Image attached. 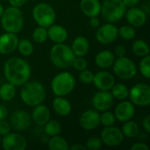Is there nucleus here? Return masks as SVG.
Segmentation results:
<instances>
[{"instance_id": "obj_4", "label": "nucleus", "mask_w": 150, "mask_h": 150, "mask_svg": "<svg viewBox=\"0 0 150 150\" xmlns=\"http://www.w3.org/2000/svg\"><path fill=\"white\" fill-rule=\"evenodd\" d=\"M0 19L1 25L5 32L18 33L23 28L24 17L21 10L18 7L10 6L4 10Z\"/></svg>"}, {"instance_id": "obj_1", "label": "nucleus", "mask_w": 150, "mask_h": 150, "mask_svg": "<svg viewBox=\"0 0 150 150\" xmlns=\"http://www.w3.org/2000/svg\"><path fill=\"white\" fill-rule=\"evenodd\" d=\"M4 73L8 83L18 87L29 81L31 76V67L25 60L13 56L5 62Z\"/></svg>"}, {"instance_id": "obj_5", "label": "nucleus", "mask_w": 150, "mask_h": 150, "mask_svg": "<svg viewBox=\"0 0 150 150\" xmlns=\"http://www.w3.org/2000/svg\"><path fill=\"white\" fill-rule=\"evenodd\" d=\"M76 86V79L69 72H61L51 81V90L55 96L65 97L70 94Z\"/></svg>"}, {"instance_id": "obj_28", "label": "nucleus", "mask_w": 150, "mask_h": 150, "mask_svg": "<svg viewBox=\"0 0 150 150\" xmlns=\"http://www.w3.org/2000/svg\"><path fill=\"white\" fill-rule=\"evenodd\" d=\"M16 91V86L10 83H5L0 87V99L8 102L15 97Z\"/></svg>"}, {"instance_id": "obj_26", "label": "nucleus", "mask_w": 150, "mask_h": 150, "mask_svg": "<svg viewBox=\"0 0 150 150\" xmlns=\"http://www.w3.org/2000/svg\"><path fill=\"white\" fill-rule=\"evenodd\" d=\"M47 147L50 150H69V144L62 136H59V134L51 136L50 139L47 142Z\"/></svg>"}, {"instance_id": "obj_50", "label": "nucleus", "mask_w": 150, "mask_h": 150, "mask_svg": "<svg viewBox=\"0 0 150 150\" xmlns=\"http://www.w3.org/2000/svg\"><path fill=\"white\" fill-rule=\"evenodd\" d=\"M1 140H2V136L0 135V144H1Z\"/></svg>"}, {"instance_id": "obj_29", "label": "nucleus", "mask_w": 150, "mask_h": 150, "mask_svg": "<svg viewBox=\"0 0 150 150\" xmlns=\"http://www.w3.org/2000/svg\"><path fill=\"white\" fill-rule=\"evenodd\" d=\"M112 90V95L115 99L126 100L129 95V89L124 83H115Z\"/></svg>"}, {"instance_id": "obj_9", "label": "nucleus", "mask_w": 150, "mask_h": 150, "mask_svg": "<svg viewBox=\"0 0 150 150\" xmlns=\"http://www.w3.org/2000/svg\"><path fill=\"white\" fill-rule=\"evenodd\" d=\"M130 101L137 106L146 107L150 105V87L148 83H139L129 91Z\"/></svg>"}, {"instance_id": "obj_41", "label": "nucleus", "mask_w": 150, "mask_h": 150, "mask_svg": "<svg viewBox=\"0 0 150 150\" xmlns=\"http://www.w3.org/2000/svg\"><path fill=\"white\" fill-rule=\"evenodd\" d=\"M114 55L117 56L118 58L119 57H123V56H126V54H127V50H126V47L123 46V45H119L117 47H115L114 48Z\"/></svg>"}, {"instance_id": "obj_8", "label": "nucleus", "mask_w": 150, "mask_h": 150, "mask_svg": "<svg viewBox=\"0 0 150 150\" xmlns=\"http://www.w3.org/2000/svg\"><path fill=\"white\" fill-rule=\"evenodd\" d=\"M114 74L122 80H130L137 73V66L134 62L126 56L119 57L112 65Z\"/></svg>"}, {"instance_id": "obj_12", "label": "nucleus", "mask_w": 150, "mask_h": 150, "mask_svg": "<svg viewBox=\"0 0 150 150\" xmlns=\"http://www.w3.org/2000/svg\"><path fill=\"white\" fill-rule=\"evenodd\" d=\"M32 118L31 115L23 110H18L11 113L10 118V125L12 129L22 132L29 128L31 126Z\"/></svg>"}, {"instance_id": "obj_24", "label": "nucleus", "mask_w": 150, "mask_h": 150, "mask_svg": "<svg viewBox=\"0 0 150 150\" xmlns=\"http://www.w3.org/2000/svg\"><path fill=\"white\" fill-rule=\"evenodd\" d=\"M47 36L54 43H64L68 39V31L62 25L53 24L48 27Z\"/></svg>"}, {"instance_id": "obj_15", "label": "nucleus", "mask_w": 150, "mask_h": 150, "mask_svg": "<svg viewBox=\"0 0 150 150\" xmlns=\"http://www.w3.org/2000/svg\"><path fill=\"white\" fill-rule=\"evenodd\" d=\"M79 124L84 130H94L100 124V114L97 110H86L81 114Z\"/></svg>"}, {"instance_id": "obj_48", "label": "nucleus", "mask_w": 150, "mask_h": 150, "mask_svg": "<svg viewBox=\"0 0 150 150\" xmlns=\"http://www.w3.org/2000/svg\"><path fill=\"white\" fill-rule=\"evenodd\" d=\"M69 149L70 150H80V149L84 150V149H86V148H85V146H84V145L76 143V144H73V145L69 146Z\"/></svg>"}, {"instance_id": "obj_42", "label": "nucleus", "mask_w": 150, "mask_h": 150, "mask_svg": "<svg viewBox=\"0 0 150 150\" xmlns=\"http://www.w3.org/2000/svg\"><path fill=\"white\" fill-rule=\"evenodd\" d=\"M149 148L143 142H137L134 143L132 147H131V150H149Z\"/></svg>"}, {"instance_id": "obj_32", "label": "nucleus", "mask_w": 150, "mask_h": 150, "mask_svg": "<svg viewBox=\"0 0 150 150\" xmlns=\"http://www.w3.org/2000/svg\"><path fill=\"white\" fill-rule=\"evenodd\" d=\"M17 48L18 49V52L24 56H29L33 52V45L29 40L26 39H22L18 40Z\"/></svg>"}, {"instance_id": "obj_43", "label": "nucleus", "mask_w": 150, "mask_h": 150, "mask_svg": "<svg viewBox=\"0 0 150 150\" xmlns=\"http://www.w3.org/2000/svg\"><path fill=\"white\" fill-rule=\"evenodd\" d=\"M89 24L92 28H97L100 25V19L98 18V16L97 17H91V18H90Z\"/></svg>"}, {"instance_id": "obj_13", "label": "nucleus", "mask_w": 150, "mask_h": 150, "mask_svg": "<svg viewBox=\"0 0 150 150\" xmlns=\"http://www.w3.org/2000/svg\"><path fill=\"white\" fill-rule=\"evenodd\" d=\"M114 102V98L109 91H99L94 94L91 103L95 110L98 112H105L109 110Z\"/></svg>"}, {"instance_id": "obj_30", "label": "nucleus", "mask_w": 150, "mask_h": 150, "mask_svg": "<svg viewBox=\"0 0 150 150\" xmlns=\"http://www.w3.org/2000/svg\"><path fill=\"white\" fill-rule=\"evenodd\" d=\"M132 51L136 56L143 57L149 54V47L146 41L142 40H137L132 45Z\"/></svg>"}, {"instance_id": "obj_6", "label": "nucleus", "mask_w": 150, "mask_h": 150, "mask_svg": "<svg viewBox=\"0 0 150 150\" xmlns=\"http://www.w3.org/2000/svg\"><path fill=\"white\" fill-rule=\"evenodd\" d=\"M127 9L122 0H105L101 4L100 13L106 21L113 23L125 16Z\"/></svg>"}, {"instance_id": "obj_22", "label": "nucleus", "mask_w": 150, "mask_h": 150, "mask_svg": "<svg viewBox=\"0 0 150 150\" xmlns=\"http://www.w3.org/2000/svg\"><path fill=\"white\" fill-rule=\"evenodd\" d=\"M53 109L56 114L61 117L68 116L72 110L70 102L64 97L56 96L53 100Z\"/></svg>"}, {"instance_id": "obj_10", "label": "nucleus", "mask_w": 150, "mask_h": 150, "mask_svg": "<svg viewBox=\"0 0 150 150\" xmlns=\"http://www.w3.org/2000/svg\"><path fill=\"white\" fill-rule=\"evenodd\" d=\"M100 139L103 144L108 147H117L123 142L125 136L121 129L117 127L110 126L105 127V128L101 131Z\"/></svg>"}, {"instance_id": "obj_34", "label": "nucleus", "mask_w": 150, "mask_h": 150, "mask_svg": "<svg viewBox=\"0 0 150 150\" xmlns=\"http://www.w3.org/2000/svg\"><path fill=\"white\" fill-rule=\"evenodd\" d=\"M33 39L38 44L44 43L48 39L47 30L45 27L39 25V27H36L33 32Z\"/></svg>"}, {"instance_id": "obj_35", "label": "nucleus", "mask_w": 150, "mask_h": 150, "mask_svg": "<svg viewBox=\"0 0 150 150\" xmlns=\"http://www.w3.org/2000/svg\"><path fill=\"white\" fill-rule=\"evenodd\" d=\"M139 69H140V72L141 74L146 77L147 79H149L150 77V56L149 54L143 56L142 59L140 62L139 64Z\"/></svg>"}, {"instance_id": "obj_16", "label": "nucleus", "mask_w": 150, "mask_h": 150, "mask_svg": "<svg viewBox=\"0 0 150 150\" xmlns=\"http://www.w3.org/2000/svg\"><path fill=\"white\" fill-rule=\"evenodd\" d=\"M127 21L134 27H142L147 22V13L140 7L134 6L127 10L126 13Z\"/></svg>"}, {"instance_id": "obj_27", "label": "nucleus", "mask_w": 150, "mask_h": 150, "mask_svg": "<svg viewBox=\"0 0 150 150\" xmlns=\"http://www.w3.org/2000/svg\"><path fill=\"white\" fill-rule=\"evenodd\" d=\"M121 131L125 137L133 139L136 137L139 134V126L135 121H133L130 120L124 122Z\"/></svg>"}, {"instance_id": "obj_39", "label": "nucleus", "mask_w": 150, "mask_h": 150, "mask_svg": "<svg viewBox=\"0 0 150 150\" xmlns=\"http://www.w3.org/2000/svg\"><path fill=\"white\" fill-rule=\"evenodd\" d=\"M72 66L74 67V69L76 70L82 71V70L87 69L88 62L83 56H76V58L73 61Z\"/></svg>"}, {"instance_id": "obj_36", "label": "nucleus", "mask_w": 150, "mask_h": 150, "mask_svg": "<svg viewBox=\"0 0 150 150\" xmlns=\"http://www.w3.org/2000/svg\"><path fill=\"white\" fill-rule=\"evenodd\" d=\"M103 113L100 115V124H102L104 127H110L113 126L116 120V118L114 116V113L107 111L102 112Z\"/></svg>"}, {"instance_id": "obj_7", "label": "nucleus", "mask_w": 150, "mask_h": 150, "mask_svg": "<svg viewBox=\"0 0 150 150\" xmlns=\"http://www.w3.org/2000/svg\"><path fill=\"white\" fill-rule=\"evenodd\" d=\"M33 17L40 26L47 28L55 22L56 13L50 4L39 3L33 9Z\"/></svg>"}, {"instance_id": "obj_23", "label": "nucleus", "mask_w": 150, "mask_h": 150, "mask_svg": "<svg viewBox=\"0 0 150 150\" xmlns=\"http://www.w3.org/2000/svg\"><path fill=\"white\" fill-rule=\"evenodd\" d=\"M115 61L114 54L110 50H102L95 56V62L100 69H109L112 67Z\"/></svg>"}, {"instance_id": "obj_38", "label": "nucleus", "mask_w": 150, "mask_h": 150, "mask_svg": "<svg viewBox=\"0 0 150 150\" xmlns=\"http://www.w3.org/2000/svg\"><path fill=\"white\" fill-rule=\"evenodd\" d=\"M93 77H94L93 72L91 70H90V69H87L80 71V74L78 76V78H79L80 82L84 83V84L91 83L92 81H93Z\"/></svg>"}, {"instance_id": "obj_20", "label": "nucleus", "mask_w": 150, "mask_h": 150, "mask_svg": "<svg viewBox=\"0 0 150 150\" xmlns=\"http://www.w3.org/2000/svg\"><path fill=\"white\" fill-rule=\"evenodd\" d=\"M31 118L38 126H44L50 120V110L47 105L40 104L34 106Z\"/></svg>"}, {"instance_id": "obj_46", "label": "nucleus", "mask_w": 150, "mask_h": 150, "mask_svg": "<svg viewBox=\"0 0 150 150\" xmlns=\"http://www.w3.org/2000/svg\"><path fill=\"white\" fill-rule=\"evenodd\" d=\"M27 0H9V3L11 4V6H13V7H21L23 6L25 3H26Z\"/></svg>"}, {"instance_id": "obj_44", "label": "nucleus", "mask_w": 150, "mask_h": 150, "mask_svg": "<svg viewBox=\"0 0 150 150\" xmlns=\"http://www.w3.org/2000/svg\"><path fill=\"white\" fill-rule=\"evenodd\" d=\"M142 126H143V128L144 130L149 134L150 133V115H147L145 117V119L143 120L142 121Z\"/></svg>"}, {"instance_id": "obj_3", "label": "nucleus", "mask_w": 150, "mask_h": 150, "mask_svg": "<svg viewBox=\"0 0 150 150\" xmlns=\"http://www.w3.org/2000/svg\"><path fill=\"white\" fill-rule=\"evenodd\" d=\"M76 58L70 47L64 43H55L50 50V60L52 63L59 69H65L72 66Z\"/></svg>"}, {"instance_id": "obj_40", "label": "nucleus", "mask_w": 150, "mask_h": 150, "mask_svg": "<svg viewBox=\"0 0 150 150\" xmlns=\"http://www.w3.org/2000/svg\"><path fill=\"white\" fill-rule=\"evenodd\" d=\"M11 130V127L9 122L5 121V120L0 121V135L4 136L9 134Z\"/></svg>"}, {"instance_id": "obj_19", "label": "nucleus", "mask_w": 150, "mask_h": 150, "mask_svg": "<svg viewBox=\"0 0 150 150\" xmlns=\"http://www.w3.org/2000/svg\"><path fill=\"white\" fill-rule=\"evenodd\" d=\"M18 38L16 33H4L0 35V54H9L14 52L18 44Z\"/></svg>"}, {"instance_id": "obj_21", "label": "nucleus", "mask_w": 150, "mask_h": 150, "mask_svg": "<svg viewBox=\"0 0 150 150\" xmlns=\"http://www.w3.org/2000/svg\"><path fill=\"white\" fill-rule=\"evenodd\" d=\"M80 9L88 18L97 17L100 14L101 3L99 0H81Z\"/></svg>"}, {"instance_id": "obj_25", "label": "nucleus", "mask_w": 150, "mask_h": 150, "mask_svg": "<svg viewBox=\"0 0 150 150\" xmlns=\"http://www.w3.org/2000/svg\"><path fill=\"white\" fill-rule=\"evenodd\" d=\"M71 49L76 56H85L90 49L89 40L84 36H77L73 40Z\"/></svg>"}, {"instance_id": "obj_49", "label": "nucleus", "mask_w": 150, "mask_h": 150, "mask_svg": "<svg viewBox=\"0 0 150 150\" xmlns=\"http://www.w3.org/2000/svg\"><path fill=\"white\" fill-rule=\"evenodd\" d=\"M4 6L0 4V18H1V16H2V14H3V12H4Z\"/></svg>"}, {"instance_id": "obj_2", "label": "nucleus", "mask_w": 150, "mask_h": 150, "mask_svg": "<svg viewBox=\"0 0 150 150\" xmlns=\"http://www.w3.org/2000/svg\"><path fill=\"white\" fill-rule=\"evenodd\" d=\"M20 98L24 104L34 107L46 98V90L42 83L37 81H27L22 85L20 91Z\"/></svg>"}, {"instance_id": "obj_31", "label": "nucleus", "mask_w": 150, "mask_h": 150, "mask_svg": "<svg viewBox=\"0 0 150 150\" xmlns=\"http://www.w3.org/2000/svg\"><path fill=\"white\" fill-rule=\"evenodd\" d=\"M44 132L47 136H54L62 132V125L55 120H49L44 125Z\"/></svg>"}, {"instance_id": "obj_18", "label": "nucleus", "mask_w": 150, "mask_h": 150, "mask_svg": "<svg viewBox=\"0 0 150 150\" xmlns=\"http://www.w3.org/2000/svg\"><path fill=\"white\" fill-rule=\"evenodd\" d=\"M92 83L99 91H110L115 84V77L108 71H98L94 75Z\"/></svg>"}, {"instance_id": "obj_33", "label": "nucleus", "mask_w": 150, "mask_h": 150, "mask_svg": "<svg viewBox=\"0 0 150 150\" xmlns=\"http://www.w3.org/2000/svg\"><path fill=\"white\" fill-rule=\"evenodd\" d=\"M118 33H119V35L125 40H131L136 35L134 27L130 25H122L120 29H118Z\"/></svg>"}, {"instance_id": "obj_17", "label": "nucleus", "mask_w": 150, "mask_h": 150, "mask_svg": "<svg viewBox=\"0 0 150 150\" xmlns=\"http://www.w3.org/2000/svg\"><path fill=\"white\" fill-rule=\"evenodd\" d=\"M135 113V108L132 102L121 100L115 108L114 116L120 122H126L134 118Z\"/></svg>"}, {"instance_id": "obj_14", "label": "nucleus", "mask_w": 150, "mask_h": 150, "mask_svg": "<svg viewBox=\"0 0 150 150\" xmlns=\"http://www.w3.org/2000/svg\"><path fill=\"white\" fill-rule=\"evenodd\" d=\"M118 36V28L112 24H105L101 26H98V29L96 32L97 40L104 45L112 43L117 40Z\"/></svg>"}, {"instance_id": "obj_45", "label": "nucleus", "mask_w": 150, "mask_h": 150, "mask_svg": "<svg viewBox=\"0 0 150 150\" xmlns=\"http://www.w3.org/2000/svg\"><path fill=\"white\" fill-rule=\"evenodd\" d=\"M122 1H123V3L127 8L137 6L139 4V3L141 2V0H122Z\"/></svg>"}, {"instance_id": "obj_11", "label": "nucleus", "mask_w": 150, "mask_h": 150, "mask_svg": "<svg viewBox=\"0 0 150 150\" xmlns=\"http://www.w3.org/2000/svg\"><path fill=\"white\" fill-rule=\"evenodd\" d=\"M1 145L4 150H25L27 147V142L20 134L10 132L3 136Z\"/></svg>"}, {"instance_id": "obj_47", "label": "nucleus", "mask_w": 150, "mask_h": 150, "mask_svg": "<svg viewBox=\"0 0 150 150\" xmlns=\"http://www.w3.org/2000/svg\"><path fill=\"white\" fill-rule=\"evenodd\" d=\"M7 115H8V111L6 107L0 104V121L5 120L7 118Z\"/></svg>"}, {"instance_id": "obj_37", "label": "nucleus", "mask_w": 150, "mask_h": 150, "mask_svg": "<svg viewBox=\"0 0 150 150\" xmlns=\"http://www.w3.org/2000/svg\"><path fill=\"white\" fill-rule=\"evenodd\" d=\"M103 142L98 136H91L85 142V148L89 150H98L102 148Z\"/></svg>"}]
</instances>
